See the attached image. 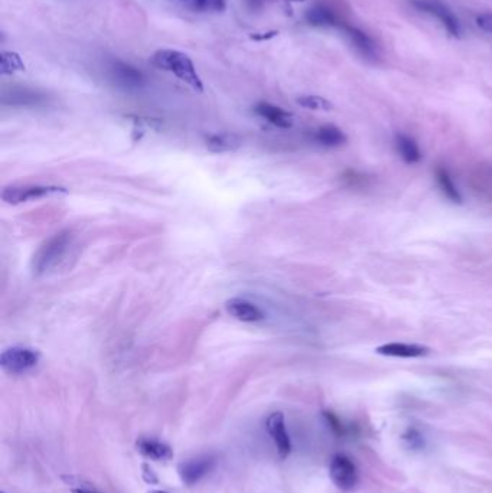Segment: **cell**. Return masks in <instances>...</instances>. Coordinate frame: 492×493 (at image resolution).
<instances>
[{"mask_svg":"<svg viewBox=\"0 0 492 493\" xmlns=\"http://www.w3.org/2000/svg\"><path fill=\"white\" fill-rule=\"evenodd\" d=\"M40 354L36 349L26 346H12L0 355V366L9 374H22L38 365Z\"/></svg>","mask_w":492,"mask_h":493,"instance_id":"3957f363","label":"cell"},{"mask_svg":"<svg viewBox=\"0 0 492 493\" xmlns=\"http://www.w3.org/2000/svg\"><path fill=\"white\" fill-rule=\"evenodd\" d=\"M244 2H246V5H247L248 9H251V10H260V9H263V8L267 5V2H269V0H244Z\"/></svg>","mask_w":492,"mask_h":493,"instance_id":"83f0119b","label":"cell"},{"mask_svg":"<svg viewBox=\"0 0 492 493\" xmlns=\"http://www.w3.org/2000/svg\"><path fill=\"white\" fill-rule=\"evenodd\" d=\"M149 493H169V492H165V490H152Z\"/></svg>","mask_w":492,"mask_h":493,"instance_id":"4dcf8cb0","label":"cell"},{"mask_svg":"<svg viewBox=\"0 0 492 493\" xmlns=\"http://www.w3.org/2000/svg\"><path fill=\"white\" fill-rule=\"evenodd\" d=\"M298 104L303 108L314 110V111H331L333 108L332 103L327 98L319 95H302L298 98Z\"/></svg>","mask_w":492,"mask_h":493,"instance_id":"7402d4cb","label":"cell"},{"mask_svg":"<svg viewBox=\"0 0 492 493\" xmlns=\"http://www.w3.org/2000/svg\"><path fill=\"white\" fill-rule=\"evenodd\" d=\"M476 25L481 27L482 31L492 34V13H484L476 18Z\"/></svg>","mask_w":492,"mask_h":493,"instance_id":"484cf974","label":"cell"},{"mask_svg":"<svg viewBox=\"0 0 492 493\" xmlns=\"http://www.w3.org/2000/svg\"><path fill=\"white\" fill-rule=\"evenodd\" d=\"M277 32H267L266 35H253L251 39H256V40H264V39H269V38H273L276 36Z\"/></svg>","mask_w":492,"mask_h":493,"instance_id":"f1b7e54d","label":"cell"},{"mask_svg":"<svg viewBox=\"0 0 492 493\" xmlns=\"http://www.w3.org/2000/svg\"><path fill=\"white\" fill-rule=\"evenodd\" d=\"M23 69L25 64L18 53L3 51L0 55V73L3 75L15 74L18 71H23Z\"/></svg>","mask_w":492,"mask_h":493,"instance_id":"44dd1931","label":"cell"},{"mask_svg":"<svg viewBox=\"0 0 492 493\" xmlns=\"http://www.w3.org/2000/svg\"><path fill=\"white\" fill-rule=\"evenodd\" d=\"M152 61L158 68L163 69V71L171 73L180 81L188 84V86L195 91L198 93L204 91V84L201 77L198 75V73H196V68L192 60L184 52L174 51V49H161L153 55Z\"/></svg>","mask_w":492,"mask_h":493,"instance_id":"6da1fadb","label":"cell"},{"mask_svg":"<svg viewBox=\"0 0 492 493\" xmlns=\"http://www.w3.org/2000/svg\"><path fill=\"white\" fill-rule=\"evenodd\" d=\"M217 459L214 456H200L182 461L178 466L180 481L187 486H194L215 468Z\"/></svg>","mask_w":492,"mask_h":493,"instance_id":"ba28073f","label":"cell"},{"mask_svg":"<svg viewBox=\"0 0 492 493\" xmlns=\"http://www.w3.org/2000/svg\"><path fill=\"white\" fill-rule=\"evenodd\" d=\"M73 493H97L94 490H89V489H82V488H77V489H73L71 490Z\"/></svg>","mask_w":492,"mask_h":493,"instance_id":"f546056e","label":"cell"},{"mask_svg":"<svg viewBox=\"0 0 492 493\" xmlns=\"http://www.w3.org/2000/svg\"><path fill=\"white\" fill-rule=\"evenodd\" d=\"M73 245V234L61 231L42 244L32 260V270L36 276H44L58 269Z\"/></svg>","mask_w":492,"mask_h":493,"instance_id":"7a4b0ae2","label":"cell"},{"mask_svg":"<svg viewBox=\"0 0 492 493\" xmlns=\"http://www.w3.org/2000/svg\"><path fill=\"white\" fill-rule=\"evenodd\" d=\"M191 6L196 12H209V13H218L224 12L227 8V0H192Z\"/></svg>","mask_w":492,"mask_h":493,"instance_id":"603a6c76","label":"cell"},{"mask_svg":"<svg viewBox=\"0 0 492 493\" xmlns=\"http://www.w3.org/2000/svg\"><path fill=\"white\" fill-rule=\"evenodd\" d=\"M243 139L234 133H217L207 139V147L213 153L235 152L242 147Z\"/></svg>","mask_w":492,"mask_h":493,"instance_id":"d6986e66","label":"cell"},{"mask_svg":"<svg viewBox=\"0 0 492 493\" xmlns=\"http://www.w3.org/2000/svg\"><path fill=\"white\" fill-rule=\"evenodd\" d=\"M255 111L257 115L267 120L269 123H272L276 128L280 129H290L293 125V115L286 110H283L282 107L273 106L270 103H259L255 107Z\"/></svg>","mask_w":492,"mask_h":493,"instance_id":"5bb4252c","label":"cell"},{"mask_svg":"<svg viewBox=\"0 0 492 493\" xmlns=\"http://www.w3.org/2000/svg\"><path fill=\"white\" fill-rule=\"evenodd\" d=\"M434 179H436V183H438V187H439L442 195L445 196L447 201H451L452 204H462L463 202V198H462V195H460L458 187L455 185V182H454L451 173H449V171L445 166L438 165L434 167Z\"/></svg>","mask_w":492,"mask_h":493,"instance_id":"ac0fdd59","label":"cell"},{"mask_svg":"<svg viewBox=\"0 0 492 493\" xmlns=\"http://www.w3.org/2000/svg\"><path fill=\"white\" fill-rule=\"evenodd\" d=\"M306 21L312 26L319 27H341L344 22L336 13L327 5H316L306 12Z\"/></svg>","mask_w":492,"mask_h":493,"instance_id":"e0dca14e","label":"cell"},{"mask_svg":"<svg viewBox=\"0 0 492 493\" xmlns=\"http://www.w3.org/2000/svg\"><path fill=\"white\" fill-rule=\"evenodd\" d=\"M315 142L325 147H340L347 143V134L333 124H325L318 128L314 133Z\"/></svg>","mask_w":492,"mask_h":493,"instance_id":"ffe728a7","label":"cell"},{"mask_svg":"<svg viewBox=\"0 0 492 493\" xmlns=\"http://www.w3.org/2000/svg\"><path fill=\"white\" fill-rule=\"evenodd\" d=\"M329 477L332 483L342 492H351L358 483V470L353 459L338 453L331 459Z\"/></svg>","mask_w":492,"mask_h":493,"instance_id":"277c9868","label":"cell"},{"mask_svg":"<svg viewBox=\"0 0 492 493\" xmlns=\"http://www.w3.org/2000/svg\"><path fill=\"white\" fill-rule=\"evenodd\" d=\"M136 448L140 455H143L145 457L154 461H166L174 457L171 446H167L166 443H162L156 439L140 437L136 442Z\"/></svg>","mask_w":492,"mask_h":493,"instance_id":"4fadbf2b","label":"cell"},{"mask_svg":"<svg viewBox=\"0 0 492 493\" xmlns=\"http://www.w3.org/2000/svg\"><path fill=\"white\" fill-rule=\"evenodd\" d=\"M67 191L60 187L48 185H23V187H8L2 191V200L9 205H19L34 200L45 198L54 193H65Z\"/></svg>","mask_w":492,"mask_h":493,"instance_id":"8992f818","label":"cell"},{"mask_svg":"<svg viewBox=\"0 0 492 493\" xmlns=\"http://www.w3.org/2000/svg\"><path fill=\"white\" fill-rule=\"evenodd\" d=\"M143 479H145V481L148 482V483H153V485H156L158 483V477L156 476H154V473H153V470L148 466V464H143Z\"/></svg>","mask_w":492,"mask_h":493,"instance_id":"4316f807","label":"cell"},{"mask_svg":"<svg viewBox=\"0 0 492 493\" xmlns=\"http://www.w3.org/2000/svg\"><path fill=\"white\" fill-rule=\"evenodd\" d=\"M2 493H6V492H2Z\"/></svg>","mask_w":492,"mask_h":493,"instance_id":"1f68e13d","label":"cell"},{"mask_svg":"<svg viewBox=\"0 0 492 493\" xmlns=\"http://www.w3.org/2000/svg\"><path fill=\"white\" fill-rule=\"evenodd\" d=\"M107 73L110 80L123 90H140L146 82V78L140 69L120 60L110 61V64L107 65Z\"/></svg>","mask_w":492,"mask_h":493,"instance_id":"5b68a950","label":"cell"},{"mask_svg":"<svg viewBox=\"0 0 492 493\" xmlns=\"http://www.w3.org/2000/svg\"><path fill=\"white\" fill-rule=\"evenodd\" d=\"M403 439L409 443L410 447L413 448H420L421 446H423V437H421V434L414 430V429H409L404 434H403Z\"/></svg>","mask_w":492,"mask_h":493,"instance_id":"cb8c5ba5","label":"cell"},{"mask_svg":"<svg viewBox=\"0 0 492 493\" xmlns=\"http://www.w3.org/2000/svg\"><path fill=\"white\" fill-rule=\"evenodd\" d=\"M323 417L327 418V421H328V424H329L331 430H332L335 434L342 435V434L345 433V429H344V426H342V422L340 421V418L336 417L333 413L327 411V413H323Z\"/></svg>","mask_w":492,"mask_h":493,"instance_id":"d4e9b609","label":"cell"},{"mask_svg":"<svg viewBox=\"0 0 492 493\" xmlns=\"http://www.w3.org/2000/svg\"><path fill=\"white\" fill-rule=\"evenodd\" d=\"M2 100L5 104L9 106H19V107H36L44 104L47 101V95L27 87H12L10 90L3 91Z\"/></svg>","mask_w":492,"mask_h":493,"instance_id":"8fae6325","label":"cell"},{"mask_svg":"<svg viewBox=\"0 0 492 493\" xmlns=\"http://www.w3.org/2000/svg\"><path fill=\"white\" fill-rule=\"evenodd\" d=\"M395 146L399 156L407 165H416L423 159V154H421L417 142L410 136H407L404 133H397L395 137Z\"/></svg>","mask_w":492,"mask_h":493,"instance_id":"2e32d148","label":"cell"},{"mask_svg":"<svg viewBox=\"0 0 492 493\" xmlns=\"http://www.w3.org/2000/svg\"><path fill=\"white\" fill-rule=\"evenodd\" d=\"M341 29L344 31V34L348 36L351 44H353V47L360 53H362L365 58H374L375 53H377L375 44L367 34L362 32L361 29H358V27L351 26L348 23H344L341 26Z\"/></svg>","mask_w":492,"mask_h":493,"instance_id":"9a60e30c","label":"cell"},{"mask_svg":"<svg viewBox=\"0 0 492 493\" xmlns=\"http://www.w3.org/2000/svg\"><path fill=\"white\" fill-rule=\"evenodd\" d=\"M266 429L269 431L270 437L276 446L279 457L285 460L289 457L292 452V442L289 437V433L286 430V422L283 413L276 411L272 413L266 420Z\"/></svg>","mask_w":492,"mask_h":493,"instance_id":"9c48e42d","label":"cell"},{"mask_svg":"<svg viewBox=\"0 0 492 493\" xmlns=\"http://www.w3.org/2000/svg\"><path fill=\"white\" fill-rule=\"evenodd\" d=\"M226 311L231 317L244 323H256L266 317L264 312L257 304L242 298H233L227 300Z\"/></svg>","mask_w":492,"mask_h":493,"instance_id":"30bf717a","label":"cell"},{"mask_svg":"<svg viewBox=\"0 0 492 493\" xmlns=\"http://www.w3.org/2000/svg\"><path fill=\"white\" fill-rule=\"evenodd\" d=\"M378 355L383 357H391V358H421L426 357L430 349L425 345H417V344H403V342H391L378 346L375 349Z\"/></svg>","mask_w":492,"mask_h":493,"instance_id":"7c38bea8","label":"cell"},{"mask_svg":"<svg viewBox=\"0 0 492 493\" xmlns=\"http://www.w3.org/2000/svg\"><path fill=\"white\" fill-rule=\"evenodd\" d=\"M413 6L421 12L434 16L445 27L446 31L455 38L460 36V26L454 12L443 5L439 0H413Z\"/></svg>","mask_w":492,"mask_h":493,"instance_id":"52a82bcc","label":"cell"}]
</instances>
